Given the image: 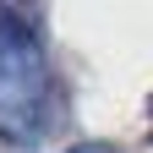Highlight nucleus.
I'll use <instances>...</instances> for the list:
<instances>
[{
	"instance_id": "obj_1",
	"label": "nucleus",
	"mask_w": 153,
	"mask_h": 153,
	"mask_svg": "<svg viewBox=\"0 0 153 153\" xmlns=\"http://www.w3.org/2000/svg\"><path fill=\"white\" fill-rule=\"evenodd\" d=\"M55 115V76L44 44L22 16H0V137L11 148H33Z\"/></svg>"
},
{
	"instance_id": "obj_2",
	"label": "nucleus",
	"mask_w": 153,
	"mask_h": 153,
	"mask_svg": "<svg viewBox=\"0 0 153 153\" xmlns=\"http://www.w3.org/2000/svg\"><path fill=\"white\" fill-rule=\"evenodd\" d=\"M71 153H120V148H109V142H76Z\"/></svg>"
},
{
	"instance_id": "obj_3",
	"label": "nucleus",
	"mask_w": 153,
	"mask_h": 153,
	"mask_svg": "<svg viewBox=\"0 0 153 153\" xmlns=\"http://www.w3.org/2000/svg\"><path fill=\"white\" fill-rule=\"evenodd\" d=\"M11 6H16V0H11Z\"/></svg>"
}]
</instances>
